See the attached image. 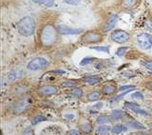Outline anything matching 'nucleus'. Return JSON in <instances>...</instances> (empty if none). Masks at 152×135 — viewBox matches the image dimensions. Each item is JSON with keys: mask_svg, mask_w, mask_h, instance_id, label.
<instances>
[{"mask_svg": "<svg viewBox=\"0 0 152 135\" xmlns=\"http://www.w3.org/2000/svg\"><path fill=\"white\" fill-rule=\"evenodd\" d=\"M132 98H136V99H140V100H142L144 99V95H142L141 92H134L132 95H131Z\"/></svg>", "mask_w": 152, "mask_h": 135, "instance_id": "obj_32", "label": "nucleus"}, {"mask_svg": "<svg viewBox=\"0 0 152 135\" xmlns=\"http://www.w3.org/2000/svg\"><path fill=\"white\" fill-rule=\"evenodd\" d=\"M30 104H31V98H24L22 100H20L19 102L16 104L15 108V112L17 113H21L24 110H26L28 109V107L30 106Z\"/></svg>", "mask_w": 152, "mask_h": 135, "instance_id": "obj_12", "label": "nucleus"}, {"mask_svg": "<svg viewBox=\"0 0 152 135\" xmlns=\"http://www.w3.org/2000/svg\"><path fill=\"white\" fill-rule=\"evenodd\" d=\"M142 0H122L120 3V8L124 11H129L137 8L141 4Z\"/></svg>", "mask_w": 152, "mask_h": 135, "instance_id": "obj_11", "label": "nucleus"}, {"mask_svg": "<svg viewBox=\"0 0 152 135\" xmlns=\"http://www.w3.org/2000/svg\"><path fill=\"white\" fill-rule=\"evenodd\" d=\"M149 127H150V128H151V129H152V124H151V125H150V126H149Z\"/></svg>", "mask_w": 152, "mask_h": 135, "instance_id": "obj_37", "label": "nucleus"}, {"mask_svg": "<svg viewBox=\"0 0 152 135\" xmlns=\"http://www.w3.org/2000/svg\"><path fill=\"white\" fill-rule=\"evenodd\" d=\"M127 51H128V48L127 47H121V48H119V49L117 50L116 55L119 56V57H122V56H124V55L126 54Z\"/></svg>", "mask_w": 152, "mask_h": 135, "instance_id": "obj_28", "label": "nucleus"}, {"mask_svg": "<svg viewBox=\"0 0 152 135\" xmlns=\"http://www.w3.org/2000/svg\"><path fill=\"white\" fill-rule=\"evenodd\" d=\"M129 126L135 129H145V127L144 126V125H142L141 123L137 122V121H133L129 124Z\"/></svg>", "mask_w": 152, "mask_h": 135, "instance_id": "obj_25", "label": "nucleus"}, {"mask_svg": "<svg viewBox=\"0 0 152 135\" xmlns=\"http://www.w3.org/2000/svg\"><path fill=\"white\" fill-rule=\"evenodd\" d=\"M91 49L94 51H104L107 54H109V49L110 47L109 46H102V47H91Z\"/></svg>", "mask_w": 152, "mask_h": 135, "instance_id": "obj_26", "label": "nucleus"}, {"mask_svg": "<svg viewBox=\"0 0 152 135\" xmlns=\"http://www.w3.org/2000/svg\"><path fill=\"white\" fill-rule=\"evenodd\" d=\"M119 20V17L117 14H110L107 18V20L104 21V23L103 24L102 27V32L104 33H107L108 32H111L114 27L116 26V24Z\"/></svg>", "mask_w": 152, "mask_h": 135, "instance_id": "obj_7", "label": "nucleus"}, {"mask_svg": "<svg viewBox=\"0 0 152 135\" xmlns=\"http://www.w3.org/2000/svg\"><path fill=\"white\" fill-rule=\"evenodd\" d=\"M142 65H144L147 70L152 71V61H146V60H144V61H142Z\"/></svg>", "mask_w": 152, "mask_h": 135, "instance_id": "obj_30", "label": "nucleus"}, {"mask_svg": "<svg viewBox=\"0 0 152 135\" xmlns=\"http://www.w3.org/2000/svg\"><path fill=\"white\" fill-rule=\"evenodd\" d=\"M125 115H126V113L124 112L123 110L115 109V110H113V112H111L110 117L113 120H119V119H122L124 116H125Z\"/></svg>", "mask_w": 152, "mask_h": 135, "instance_id": "obj_17", "label": "nucleus"}, {"mask_svg": "<svg viewBox=\"0 0 152 135\" xmlns=\"http://www.w3.org/2000/svg\"><path fill=\"white\" fill-rule=\"evenodd\" d=\"M102 96V92L99 90H93V91H90L87 94V100L89 101V102H95V101H98L100 100Z\"/></svg>", "mask_w": 152, "mask_h": 135, "instance_id": "obj_15", "label": "nucleus"}, {"mask_svg": "<svg viewBox=\"0 0 152 135\" xmlns=\"http://www.w3.org/2000/svg\"><path fill=\"white\" fill-rule=\"evenodd\" d=\"M69 134H81V132L78 131H76V129H72V131H69Z\"/></svg>", "mask_w": 152, "mask_h": 135, "instance_id": "obj_35", "label": "nucleus"}, {"mask_svg": "<svg viewBox=\"0 0 152 135\" xmlns=\"http://www.w3.org/2000/svg\"><path fill=\"white\" fill-rule=\"evenodd\" d=\"M109 121H110V118H109V116H107V115L106 114H102V115H99V117L97 118L96 122L100 125H103V124H106V123H108Z\"/></svg>", "mask_w": 152, "mask_h": 135, "instance_id": "obj_20", "label": "nucleus"}, {"mask_svg": "<svg viewBox=\"0 0 152 135\" xmlns=\"http://www.w3.org/2000/svg\"><path fill=\"white\" fill-rule=\"evenodd\" d=\"M93 60H94V59H93V58H90V57H86V58H84L82 61H81L80 65H81V66H86V65H88V64L91 63V62H92Z\"/></svg>", "mask_w": 152, "mask_h": 135, "instance_id": "obj_29", "label": "nucleus"}, {"mask_svg": "<svg viewBox=\"0 0 152 135\" xmlns=\"http://www.w3.org/2000/svg\"><path fill=\"white\" fill-rule=\"evenodd\" d=\"M78 83L72 80H66V81H62L60 83V86L62 88H74V87H77Z\"/></svg>", "mask_w": 152, "mask_h": 135, "instance_id": "obj_18", "label": "nucleus"}, {"mask_svg": "<svg viewBox=\"0 0 152 135\" xmlns=\"http://www.w3.org/2000/svg\"><path fill=\"white\" fill-rule=\"evenodd\" d=\"M37 92L41 96H50L58 92V89H57V87L53 85H47V86L40 87L37 90Z\"/></svg>", "mask_w": 152, "mask_h": 135, "instance_id": "obj_9", "label": "nucleus"}, {"mask_svg": "<svg viewBox=\"0 0 152 135\" xmlns=\"http://www.w3.org/2000/svg\"><path fill=\"white\" fill-rule=\"evenodd\" d=\"M109 131H110V128L108 126H106V125H102V126H100L97 129V133L98 134H106Z\"/></svg>", "mask_w": 152, "mask_h": 135, "instance_id": "obj_22", "label": "nucleus"}, {"mask_svg": "<svg viewBox=\"0 0 152 135\" xmlns=\"http://www.w3.org/2000/svg\"><path fill=\"white\" fill-rule=\"evenodd\" d=\"M127 131V128L124 125H116L112 128V133L114 134H119V133H122V132H125Z\"/></svg>", "mask_w": 152, "mask_h": 135, "instance_id": "obj_19", "label": "nucleus"}, {"mask_svg": "<svg viewBox=\"0 0 152 135\" xmlns=\"http://www.w3.org/2000/svg\"><path fill=\"white\" fill-rule=\"evenodd\" d=\"M36 23L31 16H25L18 21L17 30L18 32L23 36H31L35 32Z\"/></svg>", "mask_w": 152, "mask_h": 135, "instance_id": "obj_2", "label": "nucleus"}, {"mask_svg": "<svg viewBox=\"0 0 152 135\" xmlns=\"http://www.w3.org/2000/svg\"><path fill=\"white\" fill-rule=\"evenodd\" d=\"M32 1L47 8H51L54 6V0H32Z\"/></svg>", "mask_w": 152, "mask_h": 135, "instance_id": "obj_16", "label": "nucleus"}, {"mask_svg": "<svg viewBox=\"0 0 152 135\" xmlns=\"http://www.w3.org/2000/svg\"><path fill=\"white\" fill-rule=\"evenodd\" d=\"M78 128H79V131H81V132L86 133V134H88L90 132H92V129H93L92 123L88 118L81 119L79 121V124H78Z\"/></svg>", "mask_w": 152, "mask_h": 135, "instance_id": "obj_10", "label": "nucleus"}, {"mask_svg": "<svg viewBox=\"0 0 152 135\" xmlns=\"http://www.w3.org/2000/svg\"><path fill=\"white\" fill-rule=\"evenodd\" d=\"M145 87L148 90H152V81H150V82H147V83L145 84Z\"/></svg>", "mask_w": 152, "mask_h": 135, "instance_id": "obj_34", "label": "nucleus"}, {"mask_svg": "<svg viewBox=\"0 0 152 135\" xmlns=\"http://www.w3.org/2000/svg\"><path fill=\"white\" fill-rule=\"evenodd\" d=\"M135 89V87L134 86H131V85H126V86H122L119 88V91L120 92H125V91H131Z\"/></svg>", "mask_w": 152, "mask_h": 135, "instance_id": "obj_27", "label": "nucleus"}, {"mask_svg": "<svg viewBox=\"0 0 152 135\" xmlns=\"http://www.w3.org/2000/svg\"><path fill=\"white\" fill-rule=\"evenodd\" d=\"M47 118L45 116H43L42 114H38L36 115V116L32 119V125H36L38 123H40V122H43V121H46Z\"/></svg>", "mask_w": 152, "mask_h": 135, "instance_id": "obj_23", "label": "nucleus"}, {"mask_svg": "<svg viewBox=\"0 0 152 135\" xmlns=\"http://www.w3.org/2000/svg\"><path fill=\"white\" fill-rule=\"evenodd\" d=\"M124 108H126L127 109H131V110H134L138 108H140V106L136 104V103H131V102H126L124 105Z\"/></svg>", "mask_w": 152, "mask_h": 135, "instance_id": "obj_24", "label": "nucleus"}, {"mask_svg": "<svg viewBox=\"0 0 152 135\" xmlns=\"http://www.w3.org/2000/svg\"><path fill=\"white\" fill-rule=\"evenodd\" d=\"M63 1L69 5H78L81 2V0H63Z\"/></svg>", "mask_w": 152, "mask_h": 135, "instance_id": "obj_33", "label": "nucleus"}, {"mask_svg": "<svg viewBox=\"0 0 152 135\" xmlns=\"http://www.w3.org/2000/svg\"><path fill=\"white\" fill-rule=\"evenodd\" d=\"M70 93H71V95H73L76 98H81L83 95V90L79 89V88H75L70 91Z\"/></svg>", "mask_w": 152, "mask_h": 135, "instance_id": "obj_21", "label": "nucleus"}, {"mask_svg": "<svg viewBox=\"0 0 152 135\" xmlns=\"http://www.w3.org/2000/svg\"><path fill=\"white\" fill-rule=\"evenodd\" d=\"M103 41V34L98 31H88L84 32L80 38L82 44H96Z\"/></svg>", "mask_w": 152, "mask_h": 135, "instance_id": "obj_3", "label": "nucleus"}, {"mask_svg": "<svg viewBox=\"0 0 152 135\" xmlns=\"http://www.w3.org/2000/svg\"><path fill=\"white\" fill-rule=\"evenodd\" d=\"M137 44L144 50H149L152 48V35L149 33H141L136 37Z\"/></svg>", "mask_w": 152, "mask_h": 135, "instance_id": "obj_6", "label": "nucleus"}, {"mask_svg": "<svg viewBox=\"0 0 152 135\" xmlns=\"http://www.w3.org/2000/svg\"><path fill=\"white\" fill-rule=\"evenodd\" d=\"M147 26H148V27L151 29V30H152V23H151V22H148V23H147Z\"/></svg>", "mask_w": 152, "mask_h": 135, "instance_id": "obj_36", "label": "nucleus"}, {"mask_svg": "<svg viewBox=\"0 0 152 135\" xmlns=\"http://www.w3.org/2000/svg\"><path fill=\"white\" fill-rule=\"evenodd\" d=\"M56 28L60 34H64V35H76V34H80V33H82L84 32L83 29H74L66 25H62V24L57 25Z\"/></svg>", "mask_w": 152, "mask_h": 135, "instance_id": "obj_8", "label": "nucleus"}, {"mask_svg": "<svg viewBox=\"0 0 152 135\" xmlns=\"http://www.w3.org/2000/svg\"><path fill=\"white\" fill-rule=\"evenodd\" d=\"M117 88L115 85L113 84H104L103 87H102V90H101V92L102 94L106 95V96H110V95H113L117 92Z\"/></svg>", "mask_w": 152, "mask_h": 135, "instance_id": "obj_13", "label": "nucleus"}, {"mask_svg": "<svg viewBox=\"0 0 152 135\" xmlns=\"http://www.w3.org/2000/svg\"><path fill=\"white\" fill-rule=\"evenodd\" d=\"M83 81L86 84L93 86V85H96V84L100 83V82L102 81V78L97 75H87V76L83 77Z\"/></svg>", "mask_w": 152, "mask_h": 135, "instance_id": "obj_14", "label": "nucleus"}, {"mask_svg": "<svg viewBox=\"0 0 152 135\" xmlns=\"http://www.w3.org/2000/svg\"><path fill=\"white\" fill-rule=\"evenodd\" d=\"M133 112H134L135 113H137V114H141V115H142V116H148V115H149L146 112H145V110L141 109L140 108H138V109H134Z\"/></svg>", "mask_w": 152, "mask_h": 135, "instance_id": "obj_31", "label": "nucleus"}, {"mask_svg": "<svg viewBox=\"0 0 152 135\" xmlns=\"http://www.w3.org/2000/svg\"><path fill=\"white\" fill-rule=\"evenodd\" d=\"M110 38L113 42L117 44H125L130 39V34L126 31L123 30H115L111 32Z\"/></svg>", "mask_w": 152, "mask_h": 135, "instance_id": "obj_5", "label": "nucleus"}, {"mask_svg": "<svg viewBox=\"0 0 152 135\" xmlns=\"http://www.w3.org/2000/svg\"><path fill=\"white\" fill-rule=\"evenodd\" d=\"M50 66V62L47 59L43 58V57H36V58L31 60L28 64V70H43L47 69Z\"/></svg>", "mask_w": 152, "mask_h": 135, "instance_id": "obj_4", "label": "nucleus"}, {"mask_svg": "<svg viewBox=\"0 0 152 135\" xmlns=\"http://www.w3.org/2000/svg\"><path fill=\"white\" fill-rule=\"evenodd\" d=\"M59 32L52 24H46L39 32V41L42 47L50 48L59 40Z\"/></svg>", "mask_w": 152, "mask_h": 135, "instance_id": "obj_1", "label": "nucleus"}]
</instances>
